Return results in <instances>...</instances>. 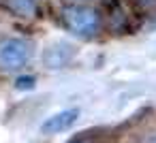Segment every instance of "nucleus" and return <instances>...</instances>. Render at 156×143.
Masks as SVG:
<instances>
[{"label":"nucleus","mask_w":156,"mask_h":143,"mask_svg":"<svg viewBox=\"0 0 156 143\" xmlns=\"http://www.w3.org/2000/svg\"><path fill=\"white\" fill-rule=\"evenodd\" d=\"M32 56L30 45L24 39H2L0 41V68L2 71H20L28 64Z\"/></svg>","instance_id":"f257e3e1"},{"label":"nucleus","mask_w":156,"mask_h":143,"mask_svg":"<svg viewBox=\"0 0 156 143\" xmlns=\"http://www.w3.org/2000/svg\"><path fill=\"white\" fill-rule=\"evenodd\" d=\"M64 19L69 28L77 34H94L98 28V15L94 9L83 5H73L64 9Z\"/></svg>","instance_id":"f03ea898"},{"label":"nucleus","mask_w":156,"mask_h":143,"mask_svg":"<svg viewBox=\"0 0 156 143\" xmlns=\"http://www.w3.org/2000/svg\"><path fill=\"white\" fill-rule=\"evenodd\" d=\"M75 54H77L75 45H71L66 41H56L43 49V64L49 71H58V68H64L75 58Z\"/></svg>","instance_id":"7ed1b4c3"},{"label":"nucleus","mask_w":156,"mask_h":143,"mask_svg":"<svg viewBox=\"0 0 156 143\" xmlns=\"http://www.w3.org/2000/svg\"><path fill=\"white\" fill-rule=\"evenodd\" d=\"M79 117V109H64V111H58L54 113L51 117H47L43 124H41V132L43 134H58V132H64L69 130Z\"/></svg>","instance_id":"20e7f679"},{"label":"nucleus","mask_w":156,"mask_h":143,"mask_svg":"<svg viewBox=\"0 0 156 143\" xmlns=\"http://www.w3.org/2000/svg\"><path fill=\"white\" fill-rule=\"evenodd\" d=\"M15 88H17V90H32V88H34V77H30V75L17 77V81H15Z\"/></svg>","instance_id":"39448f33"},{"label":"nucleus","mask_w":156,"mask_h":143,"mask_svg":"<svg viewBox=\"0 0 156 143\" xmlns=\"http://www.w3.org/2000/svg\"><path fill=\"white\" fill-rule=\"evenodd\" d=\"M145 143H156V134H150V137L145 139Z\"/></svg>","instance_id":"423d86ee"},{"label":"nucleus","mask_w":156,"mask_h":143,"mask_svg":"<svg viewBox=\"0 0 156 143\" xmlns=\"http://www.w3.org/2000/svg\"><path fill=\"white\" fill-rule=\"evenodd\" d=\"M73 143H86V141H81V139H77V141H73Z\"/></svg>","instance_id":"0eeeda50"}]
</instances>
